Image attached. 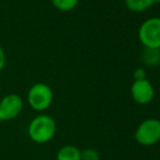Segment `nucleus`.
I'll list each match as a JSON object with an SVG mask.
<instances>
[{
	"instance_id": "7ed1b4c3",
	"label": "nucleus",
	"mask_w": 160,
	"mask_h": 160,
	"mask_svg": "<svg viewBox=\"0 0 160 160\" xmlns=\"http://www.w3.org/2000/svg\"><path fill=\"white\" fill-rule=\"evenodd\" d=\"M141 43L148 49H160V18H149L138 31Z\"/></svg>"
},
{
	"instance_id": "f8f14e48",
	"label": "nucleus",
	"mask_w": 160,
	"mask_h": 160,
	"mask_svg": "<svg viewBox=\"0 0 160 160\" xmlns=\"http://www.w3.org/2000/svg\"><path fill=\"white\" fill-rule=\"evenodd\" d=\"M4 66H6V54H4L3 48L0 45V71L4 68Z\"/></svg>"
},
{
	"instance_id": "ddd939ff",
	"label": "nucleus",
	"mask_w": 160,
	"mask_h": 160,
	"mask_svg": "<svg viewBox=\"0 0 160 160\" xmlns=\"http://www.w3.org/2000/svg\"><path fill=\"white\" fill-rule=\"evenodd\" d=\"M154 3H160V0H152Z\"/></svg>"
},
{
	"instance_id": "423d86ee",
	"label": "nucleus",
	"mask_w": 160,
	"mask_h": 160,
	"mask_svg": "<svg viewBox=\"0 0 160 160\" xmlns=\"http://www.w3.org/2000/svg\"><path fill=\"white\" fill-rule=\"evenodd\" d=\"M131 94L133 100L138 104H147L152 102L155 97L152 85L147 79L134 80L131 87Z\"/></svg>"
},
{
	"instance_id": "f257e3e1",
	"label": "nucleus",
	"mask_w": 160,
	"mask_h": 160,
	"mask_svg": "<svg viewBox=\"0 0 160 160\" xmlns=\"http://www.w3.org/2000/svg\"><path fill=\"white\" fill-rule=\"evenodd\" d=\"M57 124L53 118L47 114H40L30 122L28 134L36 144H46L55 137Z\"/></svg>"
},
{
	"instance_id": "9d476101",
	"label": "nucleus",
	"mask_w": 160,
	"mask_h": 160,
	"mask_svg": "<svg viewBox=\"0 0 160 160\" xmlns=\"http://www.w3.org/2000/svg\"><path fill=\"white\" fill-rule=\"evenodd\" d=\"M99 152L93 148H87L81 152V160H99Z\"/></svg>"
},
{
	"instance_id": "1a4fd4ad",
	"label": "nucleus",
	"mask_w": 160,
	"mask_h": 160,
	"mask_svg": "<svg viewBox=\"0 0 160 160\" xmlns=\"http://www.w3.org/2000/svg\"><path fill=\"white\" fill-rule=\"evenodd\" d=\"M80 0H51V3L57 10L61 12H69L76 8Z\"/></svg>"
},
{
	"instance_id": "0eeeda50",
	"label": "nucleus",
	"mask_w": 160,
	"mask_h": 160,
	"mask_svg": "<svg viewBox=\"0 0 160 160\" xmlns=\"http://www.w3.org/2000/svg\"><path fill=\"white\" fill-rule=\"evenodd\" d=\"M57 160H81V150L73 145H65L58 150Z\"/></svg>"
},
{
	"instance_id": "f03ea898",
	"label": "nucleus",
	"mask_w": 160,
	"mask_h": 160,
	"mask_svg": "<svg viewBox=\"0 0 160 160\" xmlns=\"http://www.w3.org/2000/svg\"><path fill=\"white\" fill-rule=\"evenodd\" d=\"M53 101L52 89L45 82H37L28 89V102L34 111H46Z\"/></svg>"
},
{
	"instance_id": "6e6552de",
	"label": "nucleus",
	"mask_w": 160,
	"mask_h": 160,
	"mask_svg": "<svg viewBox=\"0 0 160 160\" xmlns=\"http://www.w3.org/2000/svg\"><path fill=\"white\" fill-rule=\"evenodd\" d=\"M125 6L132 12H144L154 4L152 0H124Z\"/></svg>"
},
{
	"instance_id": "20e7f679",
	"label": "nucleus",
	"mask_w": 160,
	"mask_h": 160,
	"mask_svg": "<svg viewBox=\"0 0 160 160\" xmlns=\"http://www.w3.org/2000/svg\"><path fill=\"white\" fill-rule=\"evenodd\" d=\"M135 139L143 146H152L160 141V121L147 119L138 125L135 132Z\"/></svg>"
},
{
	"instance_id": "39448f33",
	"label": "nucleus",
	"mask_w": 160,
	"mask_h": 160,
	"mask_svg": "<svg viewBox=\"0 0 160 160\" xmlns=\"http://www.w3.org/2000/svg\"><path fill=\"white\" fill-rule=\"evenodd\" d=\"M24 107L23 99L17 93L6 94L0 100V122L14 120L20 115Z\"/></svg>"
},
{
	"instance_id": "9b49d317",
	"label": "nucleus",
	"mask_w": 160,
	"mask_h": 160,
	"mask_svg": "<svg viewBox=\"0 0 160 160\" xmlns=\"http://www.w3.org/2000/svg\"><path fill=\"white\" fill-rule=\"evenodd\" d=\"M134 80H142V79H146V73L144 71V69L142 68H137L134 71Z\"/></svg>"
}]
</instances>
